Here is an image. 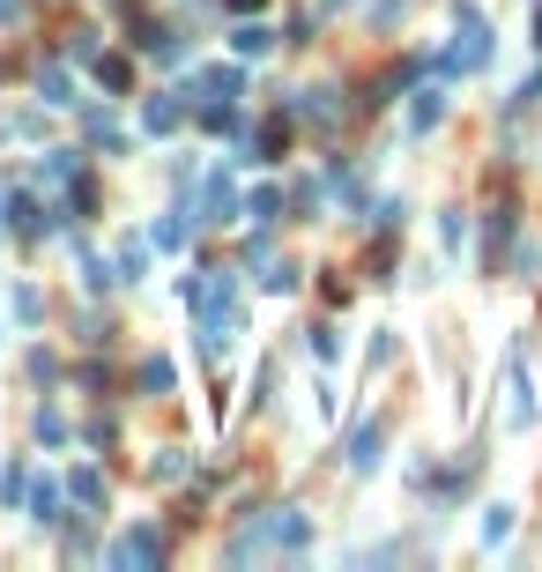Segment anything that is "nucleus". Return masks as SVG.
<instances>
[{
    "instance_id": "39448f33",
    "label": "nucleus",
    "mask_w": 542,
    "mask_h": 572,
    "mask_svg": "<svg viewBox=\"0 0 542 572\" xmlns=\"http://www.w3.org/2000/svg\"><path fill=\"white\" fill-rule=\"evenodd\" d=\"M238 97V68H209L201 75V105H231Z\"/></svg>"
},
{
    "instance_id": "7ed1b4c3",
    "label": "nucleus",
    "mask_w": 542,
    "mask_h": 572,
    "mask_svg": "<svg viewBox=\"0 0 542 572\" xmlns=\"http://www.w3.org/2000/svg\"><path fill=\"white\" fill-rule=\"evenodd\" d=\"M505 379H513V402H505V416H513V431H528V424H535V394H528V372H520V357L505 365Z\"/></svg>"
},
{
    "instance_id": "0eeeda50",
    "label": "nucleus",
    "mask_w": 542,
    "mask_h": 572,
    "mask_svg": "<svg viewBox=\"0 0 542 572\" xmlns=\"http://www.w3.org/2000/svg\"><path fill=\"white\" fill-rule=\"evenodd\" d=\"M231 45H238V60H260V52L275 45V31H268V23H238V31H231Z\"/></svg>"
},
{
    "instance_id": "f3484780",
    "label": "nucleus",
    "mask_w": 542,
    "mask_h": 572,
    "mask_svg": "<svg viewBox=\"0 0 542 572\" xmlns=\"http://www.w3.org/2000/svg\"><path fill=\"white\" fill-rule=\"evenodd\" d=\"M30 506H38V521H60V484H38L30 490Z\"/></svg>"
},
{
    "instance_id": "f03ea898",
    "label": "nucleus",
    "mask_w": 542,
    "mask_h": 572,
    "mask_svg": "<svg viewBox=\"0 0 542 572\" xmlns=\"http://www.w3.org/2000/svg\"><path fill=\"white\" fill-rule=\"evenodd\" d=\"M157 558H164V535L157 528H134L112 543V565H157Z\"/></svg>"
},
{
    "instance_id": "412c9836",
    "label": "nucleus",
    "mask_w": 542,
    "mask_h": 572,
    "mask_svg": "<svg viewBox=\"0 0 542 572\" xmlns=\"http://www.w3.org/2000/svg\"><path fill=\"white\" fill-rule=\"evenodd\" d=\"M8 15H15V0H0V23H8Z\"/></svg>"
},
{
    "instance_id": "aec40b11",
    "label": "nucleus",
    "mask_w": 542,
    "mask_h": 572,
    "mask_svg": "<svg viewBox=\"0 0 542 572\" xmlns=\"http://www.w3.org/2000/svg\"><path fill=\"white\" fill-rule=\"evenodd\" d=\"M446 120V97H439V89H423V105H417V126H439Z\"/></svg>"
},
{
    "instance_id": "9d476101",
    "label": "nucleus",
    "mask_w": 542,
    "mask_h": 572,
    "mask_svg": "<svg viewBox=\"0 0 542 572\" xmlns=\"http://www.w3.org/2000/svg\"><path fill=\"white\" fill-rule=\"evenodd\" d=\"M38 97H45V105H75V82H67V68H45V75H38Z\"/></svg>"
},
{
    "instance_id": "1a4fd4ad",
    "label": "nucleus",
    "mask_w": 542,
    "mask_h": 572,
    "mask_svg": "<svg viewBox=\"0 0 542 572\" xmlns=\"http://www.w3.org/2000/svg\"><path fill=\"white\" fill-rule=\"evenodd\" d=\"M178 112H186L178 97H149V112H141V126H149V134H171V126H178Z\"/></svg>"
},
{
    "instance_id": "6ab92c4d",
    "label": "nucleus",
    "mask_w": 542,
    "mask_h": 572,
    "mask_svg": "<svg viewBox=\"0 0 542 572\" xmlns=\"http://www.w3.org/2000/svg\"><path fill=\"white\" fill-rule=\"evenodd\" d=\"M23 484H30V468H23V461H15V468H8V476H0V506H15V498H23Z\"/></svg>"
},
{
    "instance_id": "9b49d317",
    "label": "nucleus",
    "mask_w": 542,
    "mask_h": 572,
    "mask_svg": "<svg viewBox=\"0 0 542 572\" xmlns=\"http://www.w3.org/2000/svg\"><path fill=\"white\" fill-rule=\"evenodd\" d=\"M120 276H126V283H141V276H149V245H141V239L120 245Z\"/></svg>"
},
{
    "instance_id": "4be33fe9",
    "label": "nucleus",
    "mask_w": 542,
    "mask_h": 572,
    "mask_svg": "<svg viewBox=\"0 0 542 572\" xmlns=\"http://www.w3.org/2000/svg\"><path fill=\"white\" fill-rule=\"evenodd\" d=\"M0 208H8V202H0ZM0 223H8V216H0Z\"/></svg>"
},
{
    "instance_id": "20e7f679",
    "label": "nucleus",
    "mask_w": 542,
    "mask_h": 572,
    "mask_svg": "<svg viewBox=\"0 0 542 572\" xmlns=\"http://www.w3.org/2000/svg\"><path fill=\"white\" fill-rule=\"evenodd\" d=\"M67 498H75L83 513H97V506H104V476H97V468H75V476H67Z\"/></svg>"
},
{
    "instance_id": "4468645a",
    "label": "nucleus",
    "mask_w": 542,
    "mask_h": 572,
    "mask_svg": "<svg viewBox=\"0 0 542 572\" xmlns=\"http://www.w3.org/2000/svg\"><path fill=\"white\" fill-rule=\"evenodd\" d=\"M246 216H252V223H275V216H283V194H275V186H260V194L246 202Z\"/></svg>"
},
{
    "instance_id": "dca6fc26",
    "label": "nucleus",
    "mask_w": 542,
    "mask_h": 572,
    "mask_svg": "<svg viewBox=\"0 0 542 572\" xmlns=\"http://www.w3.org/2000/svg\"><path fill=\"white\" fill-rule=\"evenodd\" d=\"M141 387H149V394H171V365H164V357L141 365Z\"/></svg>"
},
{
    "instance_id": "f8f14e48",
    "label": "nucleus",
    "mask_w": 542,
    "mask_h": 572,
    "mask_svg": "<svg viewBox=\"0 0 542 572\" xmlns=\"http://www.w3.org/2000/svg\"><path fill=\"white\" fill-rule=\"evenodd\" d=\"M89 68H97V82H104V89H126V82H134V68H126L120 52H104V60H89Z\"/></svg>"
},
{
    "instance_id": "a211bd4d",
    "label": "nucleus",
    "mask_w": 542,
    "mask_h": 572,
    "mask_svg": "<svg viewBox=\"0 0 542 572\" xmlns=\"http://www.w3.org/2000/svg\"><path fill=\"white\" fill-rule=\"evenodd\" d=\"M505 535H513V513L491 506V513H483V543H505Z\"/></svg>"
},
{
    "instance_id": "2eb2a0df",
    "label": "nucleus",
    "mask_w": 542,
    "mask_h": 572,
    "mask_svg": "<svg viewBox=\"0 0 542 572\" xmlns=\"http://www.w3.org/2000/svg\"><path fill=\"white\" fill-rule=\"evenodd\" d=\"M15 320H23V327H38V320H45V297H38L30 283L15 290Z\"/></svg>"
},
{
    "instance_id": "ddd939ff",
    "label": "nucleus",
    "mask_w": 542,
    "mask_h": 572,
    "mask_svg": "<svg viewBox=\"0 0 542 572\" xmlns=\"http://www.w3.org/2000/svg\"><path fill=\"white\" fill-rule=\"evenodd\" d=\"M201 202H209V223H231V179H209Z\"/></svg>"
},
{
    "instance_id": "f257e3e1",
    "label": "nucleus",
    "mask_w": 542,
    "mask_h": 572,
    "mask_svg": "<svg viewBox=\"0 0 542 572\" xmlns=\"http://www.w3.org/2000/svg\"><path fill=\"white\" fill-rule=\"evenodd\" d=\"M483 60H491V23H483L476 8H460L454 45H446V52H439L431 68H439V75H468V68H483Z\"/></svg>"
},
{
    "instance_id": "423d86ee",
    "label": "nucleus",
    "mask_w": 542,
    "mask_h": 572,
    "mask_svg": "<svg viewBox=\"0 0 542 572\" xmlns=\"http://www.w3.org/2000/svg\"><path fill=\"white\" fill-rule=\"evenodd\" d=\"M379 447H386V431H379V424H365V431L349 439V468H379Z\"/></svg>"
},
{
    "instance_id": "6e6552de",
    "label": "nucleus",
    "mask_w": 542,
    "mask_h": 572,
    "mask_svg": "<svg viewBox=\"0 0 542 572\" xmlns=\"http://www.w3.org/2000/svg\"><path fill=\"white\" fill-rule=\"evenodd\" d=\"M291 112H297V120H312V126H334V120H342V112L328 105V89H305V97H297Z\"/></svg>"
}]
</instances>
